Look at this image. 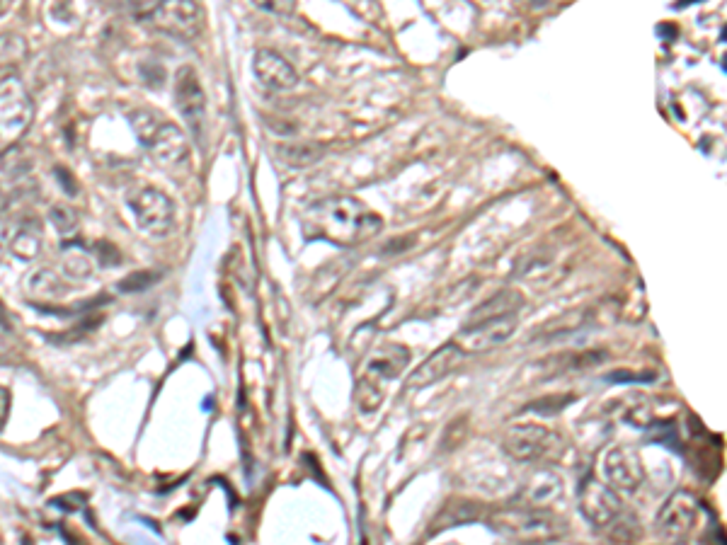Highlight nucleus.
Returning a JSON list of instances; mask_svg holds the SVG:
<instances>
[{"label": "nucleus", "mask_w": 727, "mask_h": 545, "mask_svg": "<svg viewBox=\"0 0 727 545\" xmlns=\"http://www.w3.org/2000/svg\"><path fill=\"white\" fill-rule=\"evenodd\" d=\"M604 475L606 483L614 487L616 492H631L638 490L645 483V466L640 453L631 449V446H616L606 453L604 458Z\"/></svg>", "instance_id": "10"}, {"label": "nucleus", "mask_w": 727, "mask_h": 545, "mask_svg": "<svg viewBox=\"0 0 727 545\" xmlns=\"http://www.w3.org/2000/svg\"><path fill=\"white\" fill-rule=\"evenodd\" d=\"M119 260H122V257H119V250L114 248V245L97 243V262H100V265H105V267L119 265Z\"/></svg>", "instance_id": "28"}, {"label": "nucleus", "mask_w": 727, "mask_h": 545, "mask_svg": "<svg viewBox=\"0 0 727 545\" xmlns=\"http://www.w3.org/2000/svg\"><path fill=\"white\" fill-rule=\"evenodd\" d=\"M306 238L325 240V243L352 248L381 233L383 221L374 209L352 194L320 199L301 218Z\"/></svg>", "instance_id": "1"}, {"label": "nucleus", "mask_w": 727, "mask_h": 545, "mask_svg": "<svg viewBox=\"0 0 727 545\" xmlns=\"http://www.w3.org/2000/svg\"><path fill=\"white\" fill-rule=\"evenodd\" d=\"M652 378H655V374H648V376H631V374H623V371H621V374H611L609 376V381H614V383H628V381H652Z\"/></svg>", "instance_id": "32"}, {"label": "nucleus", "mask_w": 727, "mask_h": 545, "mask_svg": "<svg viewBox=\"0 0 727 545\" xmlns=\"http://www.w3.org/2000/svg\"><path fill=\"white\" fill-rule=\"evenodd\" d=\"M175 107L180 112V117L185 119L187 126L199 134L204 124V114H206V97L202 90V83H199L197 71L192 66H182L180 71L175 73Z\"/></svg>", "instance_id": "11"}, {"label": "nucleus", "mask_w": 727, "mask_h": 545, "mask_svg": "<svg viewBox=\"0 0 727 545\" xmlns=\"http://www.w3.org/2000/svg\"><path fill=\"white\" fill-rule=\"evenodd\" d=\"M381 400H383V393L379 390V386L374 383V378H369V376L359 378V383H357V405H359V410H362L364 415H366V412L371 415V412H376V407L381 405Z\"/></svg>", "instance_id": "23"}, {"label": "nucleus", "mask_w": 727, "mask_h": 545, "mask_svg": "<svg viewBox=\"0 0 727 545\" xmlns=\"http://www.w3.org/2000/svg\"><path fill=\"white\" fill-rule=\"evenodd\" d=\"M8 354H10V347H8V344H5L3 340H0V361H3L5 357H8Z\"/></svg>", "instance_id": "33"}, {"label": "nucleus", "mask_w": 727, "mask_h": 545, "mask_svg": "<svg viewBox=\"0 0 727 545\" xmlns=\"http://www.w3.org/2000/svg\"><path fill=\"white\" fill-rule=\"evenodd\" d=\"M49 218H51V223H54L56 231H59L61 235H73V233H76L78 216H76V211L68 209V206H64V204L51 206Z\"/></svg>", "instance_id": "26"}, {"label": "nucleus", "mask_w": 727, "mask_h": 545, "mask_svg": "<svg viewBox=\"0 0 727 545\" xmlns=\"http://www.w3.org/2000/svg\"><path fill=\"white\" fill-rule=\"evenodd\" d=\"M10 252L17 260L30 262L42 252V228L37 221H22L13 231V240H10Z\"/></svg>", "instance_id": "17"}, {"label": "nucleus", "mask_w": 727, "mask_h": 545, "mask_svg": "<svg viewBox=\"0 0 727 545\" xmlns=\"http://www.w3.org/2000/svg\"><path fill=\"white\" fill-rule=\"evenodd\" d=\"M158 279H160V274L151 272V269H143V272H136V274H129V277H124L122 281H119L117 289L122 291V294H143V291L151 289Z\"/></svg>", "instance_id": "24"}, {"label": "nucleus", "mask_w": 727, "mask_h": 545, "mask_svg": "<svg viewBox=\"0 0 727 545\" xmlns=\"http://www.w3.org/2000/svg\"><path fill=\"white\" fill-rule=\"evenodd\" d=\"M580 512L594 529H609L621 519V499L614 487L589 475L580 483Z\"/></svg>", "instance_id": "8"}, {"label": "nucleus", "mask_w": 727, "mask_h": 545, "mask_svg": "<svg viewBox=\"0 0 727 545\" xmlns=\"http://www.w3.org/2000/svg\"><path fill=\"white\" fill-rule=\"evenodd\" d=\"M27 289H30L32 296H37L39 301L44 303L59 301V298H64L68 294L64 277H59V274L51 272V269H37V272H32L30 279H27Z\"/></svg>", "instance_id": "18"}, {"label": "nucleus", "mask_w": 727, "mask_h": 545, "mask_svg": "<svg viewBox=\"0 0 727 545\" xmlns=\"http://www.w3.org/2000/svg\"><path fill=\"white\" fill-rule=\"evenodd\" d=\"M563 497V478L553 470H536L526 485L522 487V495H519V504L524 507H536V509H548L553 502Z\"/></svg>", "instance_id": "15"}, {"label": "nucleus", "mask_w": 727, "mask_h": 545, "mask_svg": "<svg viewBox=\"0 0 727 545\" xmlns=\"http://www.w3.org/2000/svg\"><path fill=\"white\" fill-rule=\"evenodd\" d=\"M277 156L289 168H308L325 158V146L320 143H284L277 146Z\"/></svg>", "instance_id": "20"}, {"label": "nucleus", "mask_w": 727, "mask_h": 545, "mask_svg": "<svg viewBox=\"0 0 727 545\" xmlns=\"http://www.w3.org/2000/svg\"><path fill=\"white\" fill-rule=\"evenodd\" d=\"M129 122L131 126H134L136 136H139V141L146 146L148 141H151V136L156 134L160 119L158 114H151V112H143V109H139V112H131L129 114Z\"/></svg>", "instance_id": "25"}, {"label": "nucleus", "mask_w": 727, "mask_h": 545, "mask_svg": "<svg viewBox=\"0 0 727 545\" xmlns=\"http://www.w3.org/2000/svg\"><path fill=\"white\" fill-rule=\"evenodd\" d=\"M410 352L403 344H383V347L374 349L366 361V376L381 378V381H393L408 369Z\"/></svg>", "instance_id": "16"}, {"label": "nucleus", "mask_w": 727, "mask_h": 545, "mask_svg": "<svg viewBox=\"0 0 727 545\" xmlns=\"http://www.w3.org/2000/svg\"><path fill=\"white\" fill-rule=\"evenodd\" d=\"M93 272V257L80 248L78 243H66L64 257H61V277L71 281H88L93 277Z\"/></svg>", "instance_id": "19"}, {"label": "nucleus", "mask_w": 727, "mask_h": 545, "mask_svg": "<svg viewBox=\"0 0 727 545\" xmlns=\"http://www.w3.org/2000/svg\"><path fill=\"white\" fill-rule=\"evenodd\" d=\"M255 78L265 85L267 90H294L299 85V73L284 59L282 54L272 49H260L253 59Z\"/></svg>", "instance_id": "14"}, {"label": "nucleus", "mask_w": 727, "mask_h": 545, "mask_svg": "<svg viewBox=\"0 0 727 545\" xmlns=\"http://www.w3.org/2000/svg\"><path fill=\"white\" fill-rule=\"evenodd\" d=\"M5 209H8V197H5V194L0 192V214H3Z\"/></svg>", "instance_id": "34"}, {"label": "nucleus", "mask_w": 727, "mask_h": 545, "mask_svg": "<svg viewBox=\"0 0 727 545\" xmlns=\"http://www.w3.org/2000/svg\"><path fill=\"white\" fill-rule=\"evenodd\" d=\"M514 332H517V313L490 315V318L471 320L456 335L454 342L459 344L463 354H480L502 347V344L512 340Z\"/></svg>", "instance_id": "6"}, {"label": "nucleus", "mask_w": 727, "mask_h": 545, "mask_svg": "<svg viewBox=\"0 0 727 545\" xmlns=\"http://www.w3.org/2000/svg\"><path fill=\"white\" fill-rule=\"evenodd\" d=\"M253 3L260 10H265V13H272L279 17L294 15V10H296V0H253Z\"/></svg>", "instance_id": "27"}, {"label": "nucleus", "mask_w": 727, "mask_h": 545, "mask_svg": "<svg viewBox=\"0 0 727 545\" xmlns=\"http://www.w3.org/2000/svg\"><path fill=\"white\" fill-rule=\"evenodd\" d=\"M30 49L20 34H0V71H13L27 59Z\"/></svg>", "instance_id": "21"}, {"label": "nucleus", "mask_w": 727, "mask_h": 545, "mask_svg": "<svg viewBox=\"0 0 727 545\" xmlns=\"http://www.w3.org/2000/svg\"><path fill=\"white\" fill-rule=\"evenodd\" d=\"M560 436L541 424H512L505 434V451L517 461H538L560 451Z\"/></svg>", "instance_id": "7"}, {"label": "nucleus", "mask_w": 727, "mask_h": 545, "mask_svg": "<svg viewBox=\"0 0 727 545\" xmlns=\"http://www.w3.org/2000/svg\"><path fill=\"white\" fill-rule=\"evenodd\" d=\"M10 405H13V398H10V390L0 386V432H3L5 424H8Z\"/></svg>", "instance_id": "31"}, {"label": "nucleus", "mask_w": 727, "mask_h": 545, "mask_svg": "<svg viewBox=\"0 0 727 545\" xmlns=\"http://www.w3.org/2000/svg\"><path fill=\"white\" fill-rule=\"evenodd\" d=\"M698 524V502L689 492H674L657 514V531L667 541H684Z\"/></svg>", "instance_id": "9"}, {"label": "nucleus", "mask_w": 727, "mask_h": 545, "mask_svg": "<svg viewBox=\"0 0 727 545\" xmlns=\"http://www.w3.org/2000/svg\"><path fill=\"white\" fill-rule=\"evenodd\" d=\"M158 32L170 37L192 42L204 32V10L197 0H163L151 17H148Z\"/></svg>", "instance_id": "5"}, {"label": "nucleus", "mask_w": 727, "mask_h": 545, "mask_svg": "<svg viewBox=\"0 0 727 545\" xmlns=\"http://www.w3.org/2000/svg\"><path fill=\"white\" fill-rule=\"evenodd\" d=\"M127 3L131 5V10H134V15H139V17H143V20H148L153 10H156L158 5L163 3V0H127Z\"/></svg>", "instance_id": "29"}, {"label": "nucleus", "mask_w": 727, "mask_h": 545, "mask_svg": "<svg viewBox=\"0 0 727 545\" xmlns=\"http://www.w3.org/2000/svg\"><path fill=\"white\" fill-rule=\"evenodd\" d=\"M461 359H463V352L459 349V344L456 342L442 344L437 352L429 354V357L408 376V388L420 390V388L434 386V383H439L442 378L449 376L451 371L459 366Z\"/></svg>", "instance_id": "13"}, {"label": "nucleus", "mask_w": 727, "mask_h": 545, "mask_svg": "<svg viewBox=\"0 0 727 545\" xmlns=\"http://www.w3.org/2000/svg\"><path fill=\"white\" fill-rule=\"evenodd\" d=\"M129 209L134 214L136 226L141 228L148 238L163 240L168 238L175 226V204L170 202L168 194H163L156 187H143L129 197Z\"/></svg>", "instance_id": "4"}, {"label": "nucleus", "mask_w": 727, "mask_h": 545, "mask_svg": "<svg viewBox=\"0 0 727 545\" xmlns=\"http://www.w3.org/2000/svg\"><path fill=\"white\" fill-rule=\"evenodd\" d=\"M13 231H15V228L10 226L8 218L0 216V260H3L5 252L10 250V240H13Z\"/></svg>", "instance_id": "30"}, {"label": "nucleus", "mask_w": 727, "mask_h": 545, "mask_svg": "<svg viewBox=\"0 0 727 545\" xmlns=\"http://www.w3.org/2000/svg\"><path fill=\"white\" fill-rule=\"evenodd\" d=\"M492 526L497 533L517 543H546L563 536L565 521L558 519L551 509L524 507L512 504L492 516Z\"/></svg>", "instance_id": "2"}, {"label": "nucleus", "mask_w": 727, "mask_h": 545, "mask_svg": "<svg viewBox=\"0 0 727 545\" xmlns=\"http://www.w3.org/2000/svg\"><path fill=\"white\" fill-rule=\"evenodd\" d=\"M524 298L517 294V291H500L495 298H490L488 303H483V306L478 308L471 315V320H478V318H490V315H505V313H517V308L522 306Z\"/></svg>", "instance_id": "22"}, {"label": "nucleus", "mask_w": 727, "mask_h": 545, "mask_svg": "<svg viewBox=\"0 0 727 545\" xmlns=\"http://www.w3.org/2000/svg\"><path fill=\"white\" fill-rule=\"evenodd\" d=\"M148 153L163 168H177L190 158V141H187L185 131L180 126L170 122H160L156 134L146 143Z\"/></svg>", "instance_id": "12"}, {"label": "nucleus", "mask_w": 727, "mask_h": 545, "mask_svg": "<svg viewBox=\"0 0 727 545\" xmlns=\"http://www.w3.org/2000/svg\"><path fill=\"white\" fill-rule=\"evenodd\" d=\"M34 105L22 80L8 73L0 78V153L25 136L32 124Z\"/></svg>", "instance_id": "3"}]
</instances>
